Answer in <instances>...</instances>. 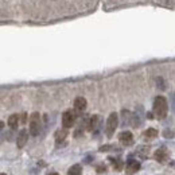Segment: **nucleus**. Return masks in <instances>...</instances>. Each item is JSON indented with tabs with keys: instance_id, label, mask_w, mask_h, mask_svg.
I'll use <instances>...</instances> for the list:
<instances>
[{
	"instance_id": "obj_20",
	"label": "nucleus",
	"mask_w": 175,
	"mask_h": 175,
	"mask_svg": "<svg viewBox=\"0 0 175 175\" xmlns=\"http://www.w3.org/2000/svg\"><path fill=\"white\" fill-rule=\"evenodd\" d=\"M3 125H4V124H3L2 121H0V129H2V128H3Z\"/></svg>"
},
{
	"instance_id": "obj_13",
	"label": "nucleus",
	"mask_w": 175,
	"mask_h": 175,
	"mask_svg": "<svg viewBox=\"0 0 175 175\" xmlns=\"http://www.w3.org/2000/svg\"><path fill=\"white\" fill-rule=\"evenodd\" d=\"M82 173V167H81V164H74L71 166L70 168H69V175H81Z\"/></svg>"
},
{
	"instance_id": "obj_16",
	"label": "nucleus",
	"mask_w": 175,
	"mask_h": 175,
	"mask_svg": "<svg viewBox=\"0 0 175 175\" xmlns=\"http://www.w3.org/2000/svg\"><path fill=\"white\" fill-rule=\"evenodd\" d=\"M139 152L140 155H142V158H146V156H148V152H149V148L148 147H142V148L139 149Z\"/></svg>"
},
{
	"instance_id": "obj_7",
	"label": "nucleus",
	"mask_w": 175,
	"mask_h": 175,
	"mask_svg": "<svg viewBox=\"0 0 175 175\" xmlns=\"http://www.w3.org/2000/svg\"><path fill=\"white\" fill-rule=\"evenodd\" d=\"M125 168H127V173H128V174H135V173H137V171L140 170V163H139L137 160H133V159H131V160L127 162Z\"/></svg>"
},
{
	"instance_id": "obj_6",
	"label": "nucleus",
	"mask_w": 175,
	"mask_h": 175,
	"mask_svg": "<svg viewBox=\"0 0 175 175\" xmlns=\"http://www.w3.org/2000/svg\"><path fill=\"white\" fill-rule=\"evenodd\" d=\"M27 140H29V132H27L26 129H22L19 132V135H18V139H16L18 148H23V147L26 146Z\"/></svg>"
},
{
	"instance_id": "obj_3",
	"label": "nucleus",
	"mask_w": 175,
	"mask_h": 175,
	"mask_svg": "<svg viewBox=\"0 0 175 175\" xmlns=\"http://www.w3.org/2000/svg\"><path fill=\"white\" fill-rule=\"evenodd\" d=\"M118 125V116L117 113H111L108 117V121H107V136L108 137H112L116 131V128Z\"/></svg>"
},
{
	"instance_id": "obj_10",
	"label": "nucleus",
	"mask_w": 175,
	"mask_h": 175,
	"mask_svg": "<svg viewBox=\"0 0 175 175\" xmlns=\"http://www.w3.org/2000/svg\"><path fill=\"white\" fill-rule=\"evenodd\" d=\"M97 124H98V116H97V115H94V116H92L89 118V121H88L86 129L90 131V132H93V131L97 128Z\"/></svg>"
},
{
	"instance_id": "obj_22",
	"label": "nucleus",
	"mask_w": 175,
	"mask_h": 175,
	"mask_svg": "<svg viewBox=\"0 0 175 175\" xmlns=\"http://www.w3.org/2000/svg\"><path fill=\"white\" fill-rule=\"evenodd\" d=\"M0 175H7V174H0Z\"/></svg>"
},
{
	"instance_id": "obj_8",
	"label": "nucleus",
	"mask_w": 175,
	"mask_h": 175,
	"mask_svg": "<svg viewBox=\"0 0 175 175\" xmlns=\"http://www.w3.org/2000/svg\"><path fill=\"white\" fill-rule=\"evenodd\" d=\"M154 156L159 163H164V162H167V159H168V151L166 148H159L158 151L155 152Z\"/></svg>"
},
{
	"instance_id": "obj_4",
	"label": "nucleus",
	"mask_w": 175,
	"mask_h": 175,
	"mask_svg": "<svg viewBox=\"0 0 175 175\" xmlns=\"http://www.w3.org/2000/svg\"><path fill=\"white\" fill-rule=\"evenodd\" d=\"M76 123V113L73 111H66L63 115H62V125H63L65 129L67 128H71Z\"/></svg>"
},
{
	"instance_id": "obj_18",
	"label": "nucleus",
	"mask_w": 175,
	"mask_h": 175,
	"mask_svg": "<svg viewBox=\"0 0 175 175\" xmlns=\"http://www.w3.org/2000/svg\"><path fill=\"white\" fill-rule=\"evenodd\" d=\"M20 120H22V123H26V113L22 115V118H20Z\"/></svg>"
},
{
	"instance_id": "obj_15",
	"label": "nucleus",
	"mask_w": 175,
	"mask_h": 175,
	"mask_svg": "<svg viewBox=\"0 0 175 175\" xmlns=\"http://www.w3.org/2000/svg\"><path fill=\"white\" fill-rule=\"evenodd\" d=\"M109 160H112V162H113V170L115 171H120L121 170V168H123V162H121L120 160V159H109Z\"/></svg>"
},
{
	"instance_id": "obj_14",
	"label": "nucleus",
	"mask_w": 175,
	"mask_h": 175,
	"mask_svg": "<svg viewBox=\"0 0 175 175\" xmlns=\"http://www.w3.org/2000/svg\"><path fill=\"white\" fill-rule=\"evenodd\" d=\"M144 136H146V139L152 140V139H155V137L158 136V131H156L155 128H148V129L144 132Z\"/></svg>"
},
{
	"instance_id": "obj_2",
	"label": "nucleus",
	"mask_w": 175,
	"mask_h": 175,
	"mask_svg": "<svg viewBox=\"0 0 175 175\" xmlns=\"http://www.w3.org/2000/svg\"><path fill=\"white\" fill-rule=\"evenodd\" d=\"M40 131V115L38 112H34L30 116V133L33 136L39 135Z\"/></svg>"
},
{
	"instance_id": "obj_21",
	"label": "nucleus",
	"mask_w": 175,
	"mask_h": 175,
	"mask_svg": "<svg viewBox=\"0 0 175 175\" xmlns=\"http://www.w3.org/2000/svg\"><path fill=\"white\" fill-rule=\"evenodd\" d=\"M50 175H59V174H58V173H51Z\"/></svg>"
},
{
	"instance_id": "obj_1",
	"label": "nucleus",
	"mask_w": 175,
	"mask_h": 175,
	"mask_svg": "<svg viewBox=\"0 0 175 175\" xmlns=\"http://www.w3.org/2000/svg\"><path fill=\"white\" fill-rule=\"evenodd\" d=\"M167 112H168V104H167V100L163 96H158L154 101V113L158 118H164L167 116Z\"/></svg>"
},
{
	"instance_id": "obj_17",
	"label": "nucleus",
	"mask_w": 175,
	"mask_h": 175,
	"mask_svg": "<svg viewBox=\"0 0 175 175\" xmlns=\"http://www.w3.org/2000/svg\"><path fill=\"white\" fill-rule=\"evenodd\" d=\"M96 170H97L98 174H102V173H105V171H107V166L100 164V166H97V168H96Z\"/></svg>"
},
{
	"instance_id": "obj_12",
	"label": "nucleus",
	"mask_w": 175,
	"mask_h": 175,
	"mask_svg": "<svg viewBox=\"0 0 175 175\" xmlns=\"http://www.w3.org/2000/svg\"><path fill=\"white\" fill-rule=\"evenodd\" d=\"M19 116L18 115H11L10 118H8V125H10V128H12V129H15V128H18V125H19Z\"/></svg>"
},
{
	"instance_id": "obj_5",
	"label": "nucleus",
	"mask_w": 175,
	"mask_h": 175,
	"mask_svg": "<svg viewBox=\"0 0 175 175\" xmlns=\"http://www.w3.org/2000/svg\"><path fill=\"white\" fill-rule=\"evenodd\" d=\"M118 140H120V143L123 146H132L133 143V135L129 132V131H124V132H121L120 135H118Z\"/></svg>"
},
{
	"instance_id": "obj_19",
	"label": "nucleus",
	"mask_w": 175,
	"mask_h": 175,
	"mask_svg": "<svg viewBox=\"0 0 175 175\" xmlns=\"http://www.w3.org/2000/svg\"><path fill=\"white\" fill-rule=\"evenodd\" d=\"M147 117H148V118H154V115H152L151 112H148V113H147Z\"/></svg>"
},
{
	"instance_id": "obj_9",
	"label": "nucleus",
	"mask_w": 175,
	"mask_h": 175,
	"mask_svg": "<svg viewBox=\"0 0 175 175\" xmlns=\"http://www.w3.org/2000/svg\"><path fill=\"white\" fill-rule=\"evenodd\" d=\"M74 108L77 112H84L86 109V98L85 97H77L74 100Z\"/></svg>"
},
{
	"instance_id": "obj_11",
	"label": "nucleus",
	"mask_w": 175,
	"mask_h": 175,
	"mask_svg": "<svg viewBox=\"0 0 175 175\" xmlns=\"http://www.w3.org/2000/svg\"><path fill=\"white\" fill-rule=\"evenodd\" d=\"M67 136V131L66 129H59L57 131V133H55V142H57V144L59 143H62L65 139H66Z\"/></svg>"
}]
</instances>
